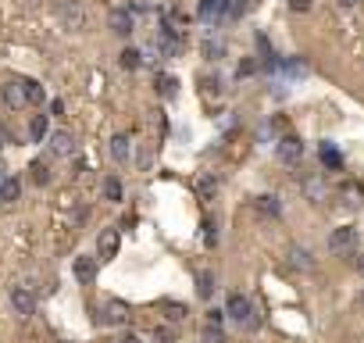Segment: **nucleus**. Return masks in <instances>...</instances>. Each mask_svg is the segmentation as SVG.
<instances>
[{"label":"nucleus","instance_id":"cd10ccee","mask_svg":"<svg viewBox=\"0 0 364 343\" xmlns=\"http://www.w3.org/2000/svg\"><path fill=\"white\" fill-rule=\"evenodd\" d=\"M321 161H325L329 168H339V165H343V158L336 154V150H332V147H321Z\"/></svg>","mask_w":364,"mask_h":343},{"label":"nucleus","instance_id":"c756f323","mask_svg":"<svg viewBox=\"0 0 364 343\" xmlns=\"http://www.w3.org/2000/svg\"><path fill=\"white\" fill-rule=\"evenodd\" d=\"M118 343H143V340H140V336H136V333H125V336H122V340H118Z\"/></svg>","mask_w":364,"mask_h":343},{"label":"nucleus","instance_id":"412c9836","mask_svg":"<svg viewBox=\"0 0 364 343\" xmlns=\"http://www.w3.org/2000/svg\"><path fill=\"white\" fill-rule=\"evenodd\" d=\"M104 197H107V201H115V204L122 201V183H118L115 176H107V179H104Z\"/></svg>","mask_w":364,"mask_h":343},{"label":"nucleus","instance_id":"dca6fc26","mask_svg":"<svg viewBox=\"0 0 364 343\" xmlns=\"http://www.w3.org/2000/svg\"><path fill=\"white\" fill-rule=\"evenodd\" d=\"M50 133V125H47V115H32V122H29V136L39 143L43 136H47Z\"/></svg>","mask_w":364,"mask_h":343},{"label":"nucleus","instance_id":"0eeeda50","mask_svg":"<svg viewBox=\"0 0 364 343\" xmlns=\"http://www.w3.org/2000/svg\"><path fill=\"white\" fill-rule=\"evenodd\" d=\"M11 308H15L18 318H29V315L36 311V297H32L26 286H15V290H11Z\"/></svg>","mask_w":364,"mask_h":343},{"label":"nucleus","instance_id":"20e7f679","mask_svg":"<svg viewBox=\"0 0 364 343\" xmlns=\"http://www.w3.org/2000/svg\"><path fill=\"white\" fill-rule=\"evenodd\" d=\"M0 93H4V104L11 107V111H21V107L29 104V93H26V82L21 79H8L4 86H0Z\"/></svg>","mask_w":364,"mask_h":343},{"label":"nucleus","instance_id":"2eb2a0df","mask_svg":"<svg viewBox=\"0 0 364 343\" xmlns=\"http://www.w3.org/2000/svg\"><path fill=\"white\" fill-rule=\"evenodd\" d=\"M111 154H115V161H128V158H133V140H128L125 133H118L115 140H111Z\"/></svg>","mask_w":364,"mask_h":343},{"label":"nucleus","instance_id":"39448f33","mask_svg":"<svg viewBox=\"0 0 364 343\" xmlns=\"http://www.w3.org/2000/svg\"><path fill=\"white\" fill-rule=\"evenodd\" d=\"M354 247H357V229H354V225L332 229V236H329V250H332V254H347V250H354Z\"/></svg>","mask_w":364,"mask_h":343},{"label":"nucleus","instance_id":"a211bd4d","mask_svg":"<svg viewBox=\"0 0 364 343\" xmlns=\"http://www.w3.org/2000/svg\"><path fill=\"white\" fill-rule=\"evenodd\" d=\"M197 293L204 300H211V293H214V272H200L197 275Z\"/></svg>","mask_w":364,"mask_h":343},{"label":"nucleus","instance_id":"4468645a","mask_svg":"<svg viewBox=\"0 0 364 343\" xmlns=\"http://www.w3.org/2000/svg\"><path fill=\"white\" fill-rule=\"evenodd\" d=\"M97 275V257H75V279L79 283H93Z\"/></svg>","mask_w":364,"mask_h":343},{"label":"nucleus","instance_id":"6ab92c4d","mask_svg":"<svg viewBox=\"0 0 364 343\" xmlns=\"http://www.w3.org/2000/svg\"><path fill=\"white\" fill-rule=\"evenodd\" d=\"M140 61H143V54H140V50H133V47L118 54V64H122V68H128V72H133V68H140Z\"/></svg>","mask_w":364,"mask_h":343},{"label":"nucleus","instance_id":"f03ea898","mask_svg":"<svg viewBox=\"0 0 364 343\" xmlns=\"http://www.w3.org/2000/svg\"><path fill=\"white\" fill-rule=\"evenodd\" d=\"M225 315H229L232 322H240V326H247V329L257 322V318H253V304H250L243 293H232V297L225 300Z\"/></svg>","mask_w":364,"mask_h":343},{"label":"nucleus","instance_id":"bb28decb","mask_svg":"<svg viewBox=\"0 0 364 343\" xmlns=\"http://www.w3.org/2000/svg\"><path fill=\"white\" fill-rule=\"evenodd\" d=\"M157 86H161V93H164V97H175V86H179V82L171 79V75H157Z\"/></svg>","mask_w":364,"mask_h":343},{"label":"nucleus","instance_id":"393cba45","mask_svg":"<svg viewBox=\"0 0 364 343\" xmlns=\"http://www.w3.org/2000/svg\"><path fill=\"white\" fill-rule=\"evenodd\" d=\"M164 311H168V318H171V322H182V318H186V308H182V304H175V300H164Z\"/></svg>","mask_w":364,"mask_h":343},{"label":"nucleus","instance_id":"4be33fe9","mask_svg":"<svg viewBox=\"0 0 364 343\" xmlns=\"http://www.w3.org/2000/svg\"><path fill=\"white\" fill-rule=\"evenodd\" d=\"M222 8H225V0H204V4H200V18H214Z\"/></svg>","mask_w":364,"mask_h":343},{"label":"nucleus","instance_id":"aec40b11","mask_svg":"<svg viewBox=\"0 0 364 343\" xmlns=\"http://www.w3.org/2000/svg\"><path fill=\"white\" fill-rule=\"evenodd\" d=\"M26 82V93H29V104H43L47 100V93H43V86L36 82V79H21Z\"/></svg>","mask_w":364,"mask_h":343},{"label":"nucleus","instance_id":"72a5a7b5","mask_svg":"<svg viewBox=\"0 0 364 343\" xmlns=\"http://www.w3.org/2000/svg\"><path fill=\"white\" fill-rule=\"evenodd\" d=\"M4 140H8V136H4V129H0V147H4Z\"/></svg>","mask_w":364,"mask_h":343},{"label":"nucleus","instance_id":"f8f14e48","mask_svg":"<svg viewBox=\"0 0 364 343\" xmlns=\"http://www.w3.org/2000/svg\"><path fill=\"white\" fill-rule=\"evenodd\" d=\"M289 265L300 268V272H314V257L307 247H289Z\"/></svg>","mask_w":364,"mask_h":343},{"label":"nucleus","instance_id":"9d476101","mask_svg":"<svg viewBox=\"0 0 364 343\" xmlns=\"http://www.w3.org/2000/svg\"><path fill=\"white\" fill-rule=\"evenodd\" d=\"M50 150L57 158H68L72 150H75V140H72V133H64V129H57V133L50 136Z\"/></svg>","mask_w":364,"mask_h":343},{"label":"nucleus","instance_id":"6e6552de","mask_svg":"<svg viewBox=\"0 0 364 343\" xmlns=\"http://www.w3.org/2000/svg\"><path fill=\"white\" fill-rule=\"evenodd\" d=\"M97 254H100V261H111L118 254V229H104L97 236Z\"/></svg>","mask_w":364,"mask_h":343},{"label":"nucleus","instance_id":"b1692460","mask_svg":"<svg viewBox=\"0 0 364 343\" xmlns=\"http://www.w3.org/2000/svg\"><path fill=\"white\" fill-rule=\"evenodd\" d=\"M32 179L43 186V183H50V168L43 165V161H32Z\"/></svg>","mask_w":364,"mask_h":343},{"label":"nucleus","instance_id":"473e14b6","mask_svg":"<svg viewBox=\"0 0 364 343\" xmlns=\"http://www.w3.org/2000/svg\"><path fill=\"white\" fill-rule=\"evenodd\" d=\"M357 268H361V272H364V250H361V254H357Z\"/></svg>","mask_w":364,"mask_h":343},{"label":"nucleus","instance_id":"9b49d317","mask_svg":"<svg viewBox=\"0 0 364 343\" xmlns=\"http://www.w3.org/2000/svg\"><path fill=\"white\" fill-rule=\"evenodd\" d=\"M304 197H307L311 204H321V201L329 197V186L321 183L318 176H311V179H304Z\"/></svg>","mask_w":364,"mask_h":343},{"label":"nucleus","instance_id":"7ed1b4c3","mask_svg":"<svg viewBox=\"0 0 364 343\" xmlns=\"http://www.w3.org/2000/svg\"><path fill=\"white\" fill-rule=\"evenodd\" d=\"M97 318L104 322V326H128V318H133V311H128L125 300H107V304L97 311Z\"/></svg>","mask_w":364,"mask_h":343},{"label":"nucleus","instance_id":"f3484780","mask_svg":"<svg viewBox=\"0 0 364 343\" xmlns=\"http://www.w3.org/2000/svg\"><path fill=\"white\" fill-rule=\"evenodd\" d=\"M18 193H21V183H18V179H4V186H0V201H4V204H15Z\"/></svg>","mask_w":364,"mask_h":343},{"label":"nucleus","instance_id":"2f4dec72","mask_svg":"<svg viewBox=\"0 0 364 343\" xmlns=\"http://www.w3.org/2000/svg\"><path fill=\"white\" fill-rule=\"evenodd\" d=\"M339 4H343V8H357V4H361V0H339Z\"/></svg>","mask_w":364,"mask_h":343},{"label":"nucleus","instance_id":"ddd939ff","mask_svg":"<svg viewBox=\"0 0 364 343\" xmlns=\"http://www.w3.org/2000/svg\"><path fill=\"white\" fill-rule=\"evenodd\" d=\"M253 207L261 211V214H268V219H278V214H282V204H278L275 193H261V197L253 201Z\"/></svg>","mask_w":364,"mask_h":343},{"label":"nucleus","instance_id":"5701e85b","mask_svg":"<svg viewBox=\"0 0 364 343\" xmlns=\"http://www.w3.org/2000/svg\"><path fill=\"white\" fill-rule=\"evenodd\" d=\"M200 343H225V333H222L218 326H207V329L200 333Z\"/></svg>","mask_w":364,"mask_h":343},{"label":"nucleus","instance_id":"423d86ee","mask_svg":"<svg viewBox=\"0 0 364 343\" xmlns=\"http://www.w3.org/2000/svg\"><path fill=\"white\" fill-rule=\"evenodd\" d=\"M275 154L282 165H300V158H304V143H300L296 136H282L275 147Z\"/></svg>","mask_w":364,"mask_h":343},{"label":"nucleus","instance_id":"a878e982","mask_svg":"<svg viewBox=\"0 0 364 343\" xmlns=\"http://www.w3.org/2000/svg\"><path fill=\"white\" fill-rule=\"evenodd\" d=\"M343 197H347V207H361V197H364V189H357V186H347V189H343Z\"/></svg>","mask_w":364,"mask_h":343},{"label":"nucleus","instance_id":"f257e3e1","mask_svg":"<svg viewBox=\"0 0 364 343\" xmlns=\"http://www.w3.org/2000/svg\"><path fill=\"white\" fill-rule=\"evenodd\" d=\"M57 21L64 29H72V33H82V29H90V11H86L82 0H61L57 4Z\"/></svg>","mask_w":364,"mask_h":343},{"label":"nucleus","instance_id":"c85d7f7f","mask_svg":"<svg viewBox=\"0 0 364 343\" xmlns=\"http://www.w3.org/2000/svg\"><path fill=\"white\" fill-rule=\"evenodd\" d=\"M154 343H175V333H171L168 326H157L154 329Z\"/></svg>","mask_w":364,"mask_h":343},{"label":"nucleus","instance_id":"f704fd0d","mask_svg":"<svg viewBox=\"0 0 364 343\" xmlns=\"http://www.w3.org/2000/svg\"><path fill=\"white\" fill-rule=\"evenodd\" d=\"M29 4H36V0H29Z\"/></svg>","mask_w":364,"mask_h":343},{"label":"nucleus","instance_id":"7c9ffc66","mask_svg":"<svg viewBox=\"0 0 364 343\" xmlns=\"http://www.w3.org/2000/svg\"><path fill=\"white\" fill-rule=\"evenodd\" d=\"M293 11H307V0H293Z\"/></svg>","mask_w":364,"mask_h":343},{"label":"nucleus","instance_id":"1a4fd4ad","mask_svg":"<svg viewBox=\"0 0 364 343\" xmlns=\"http://www.w3.org/2000/svg\"><path fill=\"white\" fill-rule=\"evenodd\" d=\"M107 26H111V33H118V36H128L136 29V18L128 15L125 8H118V11H111V18H107Z\"/></svg>","mask_w":364,"mask_h":343}]
</instances>
